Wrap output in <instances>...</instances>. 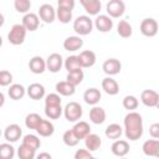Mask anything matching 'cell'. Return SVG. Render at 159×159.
Listing matches in <instances>:
<instances>
[{
  "label": "cell",
  "mask_w": 159,
  "mask_h": 159,
  "mask_svg": "<svg viewBox=\"0 0 159 159\" xmlns=\"http://www.w3.org/2000/svg\"><path fill=\"white\" fill-rule=\"evenodd\" d=\"M83 46V40L81 36H68L63 41V48L66 51H77Z\"/></svg>",
  "instance_id": "603a6c76"
},
{
  "label": "cell",
  "mask_w": 159,
  "mask_h": 159,
  "mask_svg": "<svg viewBox=\"0 0 159 159\" xmlns=\"http://www.w3.org/2000/svg\"><path fill=\"white\" fill-rule=\"evenodd\" d=\"M93 21L88 15H81L73 21V30L78 36H86L92 32Z\"/></svg>",
  "instance_id": "7a4b0ae2"
},
{
  "label": "cell",
  "mask_w": 159,
  "mask_h": 159,
  "mask_svg": "<svg viewBox=\"0 0 159 159\" xmlns=\"http://www.w3.org/2000/svg\"><path fill=\"white\" fill-rule=\"evenodd\" d=\"M29 68L35 75H41L46 70V60H43L41 56H34L29 61Z\"/></svg>",
  "instance_id": "5bb4252c"
},
{
  "label": "cell",
  "mask_w": 159,
  "mask_h": 159,
  "mask_svg": "<svg viewBox=\"0 0 159 159\" xmlns=\"http://www.w3.org/2000/svg\"><path fill=\"white\" fill-rule=\"evenodd\" d=\"M37 158H39V159H42V158H47V159H51V154H48V153H40Z\"/></svg>",
  "instance_id": "7dc6e473"
},
{
  "label": "cell",
  "mask_w": 159,
  "mask_h": 159,
  "mask_svg": "<svg viewBox=\"0 0 159 159\" xmlns=\"http://www.w3.org/2000/svg\"><path fill=\"white\" fill-rule=\"evenodd\" d=\"M26 32L27 31H26V29L24 27L22 24H15V25H12L11 30L7 34V40L11 45H15V46L21 45L25 41Z\"/></svg>",
  "instance_id": "3957f363"
},
{
  "label": "cell",
  "mask_w": 159,
  "mask_h": 159,
  "mask_svg": "<svg viewBox=\"0 0 159 159\" xmlns=\"http://www.w3.org/2000/svg\"><path fill=\"white\" fill-rule=\"evenodd\" d=\"M106 111L98 106H93V108L89 111V119L94 124H102L106 120Z\"/></svg>",
  "instance_id": "484cf974"
},
{
  "label": "cell",
  "mask_w": 159,
  "mask_h": 159,
  "mask_svg": "<svg viewBox=\"0 0 159 159\" xmlns=\"http://www.w3.org/2000/svg\"><path fill=\"white\" fill-rule=\"evenodd\" d=\"M25 93H26V88H25L22 84H20V83H14V84H11V86L9 87V89H7L9 97H10L11 99H14V101L21 99V98L25 96Z\"/></svg>",
  "instance_id": "83f0119b"
},
{
  "label": "cell",
  "mask_w": 159,
  "mask_h": 159,
  "mask_svg": "<svg viewBox=\"0 0 159 159\" xmlns=\"http://www.w3.org/2000/svg\"><path fill=\"white\" fill-rule=\"evenodd\" d=\"M140 101L145 107H158L159 106V94L153 89H144L140 94Z\"/></svg>",
  "instance_id": "52a82bcc"
},
{
  "label": "cell",
  "mask_w": 159,
  "mask_h": 159,
  "mask_svg": "<svg viewBox=\"0 0 159 159\" xmlns=\"http://www.w3.org/2000/svg\"><path fill=\"white\" fill-rule=\"evenodd\" d=\"M62 140H63V143H65L67 147H76V145L78 144V142H80V139L75 135V133L72 132V129H68V130H66V132L63 133Z\"/></svg>",
  "instance_id": "74e56055"
},
{
  "label": "cell",
  "mask_w": 159,
  "mask_h": 159,
  "mask_svg": "<svg viewBox=\"0 0 159 159\" xmlns=\"http://www.w3.org/2000/svg\"><path fill=\"white\" fill-rule=\"evenodd\" d=\"M122 104H123V107H124L125 109H128V111L130 112V111H134V109L138 108L139 101H138V98L134 97V96H125V97L123 98Z\"/></svg>",
  "instance_id": "ab89813d"
},
{
  "label": "cell",
  "mask_w": 159,
  "mask_h": 159,
  "mask_svg": "<svg viewBox=\"0 0 159 159\" xmlns=\"http://www.w3.org/2000/svg\"><path fill=\"white\" fill-rule=\"evenodd\" d=\"M14 7L17 12L26 14L31 9V1L30 0H15L14 1Z\"/></svg>",
  "instance_id": "60d3db41"
},
{
  "label": "cell",
  "mask_w": 159,
  "mask_h": 159,
  "mask_svg": "<svg viewBox=\"0 0 159 159\" xmlns=\"http://www.w3.org/2000/svg\"><path fill=\"white\" fill-rule=\"evenodd\" d=\"M22 135V129L19 124L16 123H12V124H9L5 130H4V137L5 139L9 142V143H15L17 142Z\"/></svg>",
  "instance_id": "30bf717a"
},
{
  "label": "cell",
  "mask_w": 159,
  "mask_h": 159,
  "mask_svg": "<svg viewBox=\"0 0 159 159\" xmlns=\"http://www.w3.org/2000/svg\"><path fill=\"white\" fill-rule=\"evenodd\" d=\"M140 32L147 37H154L158 32V22L153 17H147L140 22Z\"/></svg>",
  "instance_id": "8992f818"
},
{
  "label": "cell",
  "mask_w": 159,
  "mask_h": 159,
  "mask_svg": "<svg viewBox=\"0 0 159 159\" xmlns=\"http://www.w3.org/2000/svg\"><path fill=\"white\" fill-rule=\"evenodd\" d=\"M56 92L60 94V96H65V97H68V96H72L76 91V87L73 84H71L70 82L67 81H60L56 83Z\"/></svg>",
  "instance_id": "4316f807"
},
{
  "label": "cell",
  "mask_w": 159,
  "mask_h": 159,
  "mask_svg": "<svg viewBox=\"0 0 159 159\" xmlns=\"http://www.w3.org/2000/svg\"><path fill=\"white\" fill-rule=\"evenodd\" d=\"M80 2L88 15H98L102 7L101 0H80Z\"/></svg>",
  "instance_id": "44dd1931"
},
{
  "label": "cell",
  "mask_w": 159,
  "mask_h": 159,
  "mask_svg": "<svg viewBox=\"0 0 159 159\" xmlns=\"http://www.w3.org/2000/svg\"><path fill=\"white\" fill-rule=\"evenodd\" d=\"M41 116L37 114V113H30L26 116L25 118V125L29 128V129H36V127L39 125V123L41 122Z\"/></svg>",
  "instance_id": "8d00e7d4"
},
{
  "label": "cell",
  "mask_w": 159,
  "mask_h": 159,
  "mask_svg": "<svg viewBox=\"0 0 159 159\" xmlns=\"http://www.w3.org/2000/svg\"><path fill=\"white\" fill-rule=\"evenodd\" d=\"M102 89L109 96H116L119 92V84L114 78L109 76L102 80Z\"/></svg>",
  "instance_id": "e0dca14e"
},
{
  "label": "cell",
  "mask_w": 159,
  "mask_h": 159,
  "mask_svg": "<svg viewBox=\"0 0 159 159\" xmlns=\"http://www.w3.org/2000/svg\"><path fill=\"white\" fill-rule=\"evenodd\" d=\"M83 77H84V73H83V71L81 68V70H76V71L68 72L67 73V77H66V81L70 82L71 84H73L76 87V86H78L83 81Z\"/></svg>",
  "instance_id": "d6a6232c"
},
{
  "label": "cell",
  "mask_w": 159,
  "mask_h": 159,
  "mask_svg": "<svg viewBox=\"0 0 159 159\" xmlns=\"http://www.w3.org/2000/svg\"><path fill=\"white\" fill-rule=\"evenodd\" d=\"M17 157L20 159H34L36 157V149L21 143V145L17 149Z\"/></svg>",
  "instance_id": "4dcf8cb0"
},
{
  "label": "cell",
  "mask_w": 159,
  "mask_h": 159,
  "mask_svg": "<svg viewBox=\"0 0 159 159\" xmlns=\"http://www.w3.org/2000/svg\"><path fill=\"white\" fill-rule=\"evenodd\" d=\"M61 104V97L58 93H50L45 97V106H58Z\"/></svg>",
  "instance_id": "7bdbcfd3"
},
{
  "label": "cell",
  "mask_w": 159,
  "mask_h": 159,
  "mask_svg": "<svg viewBox=\"0 0 159 159\" xmlns=\"http://www.w3.org/2000/svg\"><path fill=\"white\" fill-rule=\"evenodd\" d=\"M84 145H86V149H88L89 152H96L101 148L102 145V139L98 134H94V133H89L84 137Z\"/></svg>",
  "instance_id": "d6986e66"
},
{
  "label": "cell",
  "mask_w": 159,
  "mask_h": 159,
  "mask_svg": "<svg viewBox=\"0 0 159 159\" xmlns=\"http://www.w3.org/2000/svg\"><path fill=\"white\" fill-rule=\"evenodd\" d=\"M26 93L31 99L39 101L45 97V87L41 83H31L26 88Z\"/></svg>",
  "instance_id": "ac0fdd59"
},
{
  "label": "cell",
  "mask_w": 159,
  "mask_h": 159,
  "mask_svg": "<svg viewBox=\"0 0 159 159\" xmlns=\"http://www.w3.org/2000/svg\"><path fill=\"white\" fill-rule=\"evenodd\" d=\"M11 82H12L11 72H9L6 70H1L0 71V86L1 87H6V86L11 84Z\"/></svg>",
  "instance_id": "b9f144b4"
},
{
  "label": "cell",
  "mask_w": 159,
  "mask_h": 159,
  "mask_svg": "<svg viewBox=\"0 0 159 159\" xmlns=\"http://www.w3.org/2000/svg\"><path fill=\"white\" fill-rule=\"evenodd\" d=\"M78 58H80V62H81V66L82 68H88V67H92L94 63H96V53L91 50H84L82 51L80 55H78Z\"/></svg>",
  "instance_id": "ffe728a7"
},
{
  "label": "cell",
  "mask_w": 159,
  "mask_h": 159,
  "mask_svg": "<svg viewBox=\"0 0 159 159\" xmlns=\"http://www.w3.org/2000/svg\"><path fill=\"white\" fill-rule=\"evenodd\" d=\"M129 143L127 140H123V139H116L111 147V150L112 153L116 155V157H124L128 154L129 152Z\"/></svg>",
  "instance_id": "9a60e30c"
},
{
  "label": "cell",
  "mask_w": 159,
  "mask_h": 159,
  "mask_svg": "<svg viewBox=\"0 0 159 159\" xmlns=\"http://www.w3.org/2000/svg\"><path fill=\"white\" fill-rule=\"evenodd\" d=\"M63 116L68 122H77L81 119L82 114H83V109L82 106L77 102H70L65 106L63 108Z\"/></svg>",
  "instance_id": "277c9868"
},
{
  "label": "cell",
  "mask_w": 159,
  "mask_h": 159,
  "mask_svg": "<svg viewBox=\"0 0 159 159\" xmlns=\"http://www.w3.org/2000/svg\"><path fill=\"white\" fill-rule=\"evenodd\" d=\"M39 17L45 24H51L56 19V10L51 4H42L39 9Z\"/></svg>",
  "instance_id": "ba28073f"
},
{
  "label": "cell",
  "mask_w": 159,
  "mask_h": 159,
  "mask_svg": "<svg viewBox=\"0 0 159 159\" xmlns=\"http://www.w3.org/2000/svg\"><path fill=\"white\" fill-rule=\"evenodd\" d=\"M107 14L109 17L117 19L120 17L125 11V4L123 0H109L106 6Z\"/></svg>",
  "instance_id": "5b68a950"
},
{
  "label": "cell",
  "mask_w": 159,
  "mask_h": 159,
  "mask_svg": "<svg viewBox=\"0 0 159 159\" xmlns=\"http://www.w3.org/2000/svg\"><path fill=\"white\" fill-rule=\"evenodd\" d=\"M149 134L152 135V138L158 139L159 138V124L158 123H153L149 127Z\"/></svg>",
  "instance_id": "bcb514c9"
},
{
  "label": "cell",
  "mask_w": 159,
  "mask_h": 159,
  "mask_svg": "<svg viewBox=\"0 0 159 159\" xmlns=\"http://www.w3.org/2000/svg\"><path fill=\"white\" fill-rule=\"evenodd\" d=\"M72 132L75 133V135L81 140V139H84V137L87 135V134H89L91 133V127H89V124L87 123V122H84V120H77V123L73 125V128H72Z\"/></svg>",
  "instance_id": "cb8c5ba5"
},
{
  "label": "cell",
  "mask_w": 159,
  "mask_h": 159,
  "mask_svg": "<svg viewBox=\"0 0 159 159\" xmlns=\"http://www.w3.org/2000/svg\"><path fill=\"white\" fill-rule=\"evenodd\" d=\"M63 112L61 104L58 106H45V114L50 119H58Z\"/></svg>",
  "instance_id": "836d02e7"
},
{
  "label": "cell",
  "mask_w": 159,
  "mask_h": 159,
  "mask_svg": "<svg viewBox=\"0 0 159 159\" xmlns=\"http://www.w3.org/2000/svg\"><path fill=\"white\" fill-rule=\"evenodd\" d=\"M0 137H1V129H0Z\"/></svg>",
  "instance_id": "816d5d0a"
},
{
  "label": "cell",
  "mask_w": 159,
  "mask_h": 159,
  "mask_svg": "<svg viewBox=\"0 0 159 159\" xmlns=\"http://www.w3.org/2000/svg\"><path fill=\"white\" fill-rule=\"evenodd\" d=\"M124 134L129 140H138L143 135V118L138 112L130 111L124 117Z\"/></svg>",
  "instance_id": "6da1fadb"
},
{
  "label": "cell",
  "mask_w": 159,
  "mask_h": 159,
  "mask_svg": "<svg viewBox=\"0 0 159 159\" xmlns=\"http://www.w3.org/2000/svg\"><path fill=\"white\" fill-rule=\"evenodd\" d=\"M1 46H2V37L0 36V47H1Z\"/></svg>",
  "instance_id": "f907efd6"
},
{
  "label": "cell",
  "mask_w": 159,
  "mask_h": 159,
  "mask_svg": "<svg viewBox=\"0 0 159 159\" xmlns=\"http://www.w3.org/2000/svg\"><path fill=\"white\" fill-rule=\"evenodd\" d=\"M35 130H36L37 134L41 135V137H50V135L53 134L55 127H53V124H52L50 120H47V119H41V122L39 123V125L36 127Z\"/></svg>",
  "instance_id": "d4e9b609"
},
{
  "label": "cell",
  "mask_w": 159,
  "mask_h": 159,
  "mask_svg": "<svg viewBox=\"0 0 159 159\" xmlns=\"http://www.w3.org/2000/svg\"><path fill=\"white\" fill-rule=\"evenodd\" d=\"M57 5H58V7H65V9L73 10L76 2H75V0H57Z\"/></svg>",
  "instance_id": "f6af8a7d"
},
{
  "label": "cell",
  "mask_w": 159,
  "mask_h": 159,
  "mask_svg": "<svg viewBox=\"0 0 159 159\" xmlns=\"http://www.w3.org/2000/svg\"><path fill=\"white\" fill-rule=\"evenodd\" d=\"M22 143L26 144V145H29V147H31V148H34V149H36V150L41 147V140L39 139V137H36L34 134H26V135H24Z\"/></svg>",
  "instance_id": "f35d334b"
},
{
  "label": "cell",
  "mask_w": 159,
  "mask_h": 159,
  "mask_svg": "<svg viewBox=\"0 0 159 159\" xmlns=\"http://www.w3.org/2000/svg\"><path fill=\"white\" fill-rule=\"evenodd\" d=\"M4 22H5V17H4L2 14H0V27L4 25Z\"/></svg>",
  "instance_id": "681fc988"
},
{
  "label": "cell",
  "mask_w": 159,
  "mask_h": 159,
  "mask_svg": "<svg viewBox=\"0 0 159 159\" xmlns=\"http://www.w3.org/2000/svg\"><path fill=\"white\" fill-rule=\"evenodd\" d=\"M24 27L26 29V31H35L37 30L39 25H40V17L37 14L34 12H26L22 17V22Z\"/></svg>",
  "instance_id": "4fadbf2b"
},
{
  "label": "cell",
  "mask_w": 159,
  "mask_h": 159,
  "mask_svg": "<svg viewBox=\"0 0 159 159\" xmlns=\"http://www.w3.org/2000/svg\"><path fill=\"white\" fill-rule=\"evenodd\" d=\"M122 133H123V128H122L119 124H117V123L109 124V125L106 128V130H104L106 137H107L108 139H114V140L118 139V138H120Z\"/></svg>",
  "instance_id": "f546056e"
},
{
  "label": "cell",
  "mask_w": 159,
  "mask_h": 159,
  "mask_svg": "<svg viewBox=\"0 0 159 159\" xmlns=\"http://www.w3.org/2000/svg\"><path fill=\"white\" fill-rule=\"evenodd\" d=\"M101 97H102L101 91L97 89V88H94V87L86 89L84 93H83V99H84V102H86L87 104H89V106H96V104L99 102Z\"/></svg>",
  "instance_id": "7402d4cb"
},
{
  "label": "cell",
  "mask_w": 159,
  "mask_h": 159,
  "mask_svg": "<svg viewBox=\"0 0 159 159\" xmlns=\"http://www.w3.org/2000/svg\"><path fill=\"white\" fill-rule=\"evenodd\" d=\"M62 66H63V58L57 52L51 53L46 60V68L52 73H57L62 68Z\"/></svg>",
  "instance_id": "9c48e42d"
},
{
  "label": "cell",
  "mask_w": 159,
  "mask_h": 159,
  "mask_svg": "<svg viewBox=\"0 0 159 159\" xmlns=\"http://www.w3.org/2000/svg\"><path fill=\"white\" fill-rule=\"evenodd\" d=\"M117 32L120 37L123 39H128L132 36L133 34V29H132V25L127 21V20H120L117 25Z\"/></svg>",
  "instance_id": "f1b7e54d"
},
{
  "label": "cell",
  "mask_w": 159,
  "mask_h": 159,
  "mask_svg": "<svg viewBox=\"0 0 159 159\" xmlns=\"http://www.w3.org/2000/svg\"><path fill=\"white\" fill-rule=\"evenodd\" d=\"M56 17L62 24H68L72 20V10L65 9V7H57L56 10Z\"/></svg>",
  "instance_id": "d590c367"
},
{
  "label": "cell",
  "mask_w": 159,
  "mask_h": 159,
  "mask_svg": "<svg viewBox=\"0 0 159 159\" xmlns=\"http://www.w3.org/2000/svg\"><path fill=\"white\" fill-rule=\"evenodd\" d=\"M91 158H93V154L88 149H78L75 153V159H91Z\"/></svg>",
  "instance_id": "ee69618b"
},
{
  "label": "cell",
  "mask_w": 159,
  "mask_h": 159,
  "mask_svg": "<svg viewBox=\"0 0 159 159\" xmlns=\"http://www.w3.org/2000/svg\"><path fill=\"white\" fill-rule=\"evenodd\" d=\"M94 26L99 32H109L113 27V20L108 15H98L94 19Z\"/></svg>",
  "instance_id": "7c38bea8"
},
{
  "label": "cell",
  "mask_w": 159,
  "mask_h": 159,
  "mask_svg": "<svg viewBox=\"0 0 159 159\" xmlns=\"http://www.w3.org/2000/svg\"><path fill=\"white\" fill-rule=\"evenodd\" d=\"M15 157V148L10 143L0 144V159H12Z\"/></svg>",
  "instance_id": "e575fe53"
},
{
  "label": "cell",
  "mask_w": 159,
  "mask_h": 159,
  "mask_svg": "<svg viewBox=\"0 0 159 159\" xmlns=\"http://www.w3.org/2000/svg\"><path fill=\"white\" fill-rule=\"evenodd\" d=\"M102 70H103V72H104L106 75H108V76H116V75H118V73L120 72V70H122V63H120V61L117 60V58H108V60H106V61L103 62Z\"/></svg>",
  "instance_id": "8fae6325"
},
{
  "label": "cell",
  "mask_w": 159,
  "mask_h": 159,
  "mask_svg": "<svg viewBox=\"0 0 159 159\" xmlns=\"http://www.w3.org/2000/svg\"><path fill=\"white\" fill-rule=\"evenodd\" d=\"M143 153L147 157H159V140L158 139H148L143 143Z\"/></svg>",
  "instance_id": "2e32d148"
},
{
  "label": "cell",
  "mask_w": 159,
  "mask_h": 159,
  "mask_svg": "<svg viewBox=\"0 0 159 159\" xmlns=\"http://www.w3.org/2000/svg\"><path fill=\"white\" fill-rule=\"evenodd\" d=\"M63 66H65V68L67 70V72H71V71H76V70H81V68H82L78 56H75V55H73V56H68V57L65 60Z\"/></svg>",
  "instance_id": "1f68e13d"
},
{
  "label": "cell",
  "mask_w": 159,
  "mask_h": 159,
  "mask_svg": "<svg viewBox=\"0 0 159 159\" xmlns=\"http://www.w3.org/2000/svg\"><path fill=\"white\" fill-rule=\"evenodd\" d=\"M4 103H5V96L2 92H0V108L4 106Z\"/></svg>",
  "instance_id": "c3c4849f"
}]
</instances>
